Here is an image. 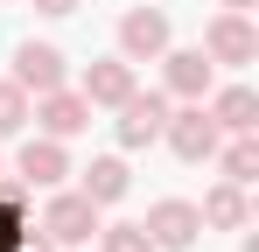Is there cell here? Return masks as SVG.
<instances>
[{
    "instance_id": "5b68a950",
    "label": "cell",
    "mask_w": 259,
    "mask_h": 252,
    "mask_svg": "<svg viewBox=\"0 0 259 252\" xmlns=\"http://www.w3.org/2000/svg\"><path fill=\"white\" fill-rule=\"evenodd\" d=\"M14 175L28 182V189H56V182H70V140H49V133H21V147H14Z\"/></svg>"
},
{
    "instance_id": "e0dca14e",
    "label": "cell",
    "mask_w": 259,
    "mask_h": 252,
    "mask_svg": "<svg viewBox=\"0 0 259 252\" xmlns=\"http://www.w3.org/2000/svg\"><path fill=\"white\" fill-rule=\"evenodd\" d=\"M98 252H154V238H147V224L140 217H126V224H98V238H91Z\"/></svg>"
},
{
    "instance_id": "5bb4252c",
    "label": "cell",
    "mask_w": 259,
    "mask_h": 252,
    "mask_svg": "<svg viewBox=\"0 0 259 252\" xmlns=\"http://www.w3.org/2000/svg\"><path fill=\"white\" fill-rule=\"evenodd\" d=\"M196 217H203V231H245L252 224V196L238 182H210L203 203H196Z\"/></svg>"
},
{
    "instance_id": "9c48e42d",
    "label": "cell",
    "mask_w": 259,
    "mask_h": 252,
    "mask_svg": "<svg viewBox=\"0 0 259 252\" xmlns=\"http://www.w3.org/2000/svg\"><path fill=\"white\" fill-rule=\"evenodd\" d=\"M7 77L21 84V91H28V98H42V91H56V84H70V56H63V49H56V42H21V49H14V63H7Z\"/></svg>"
},
{
    "instance_id": "6da1fadb",
    "label": "cell",
    "mask_w": 259,
    "mask_h": 252,
    "mask_svg": "<svg viewBox=\"0 0 259 252\" xmlns=\"http://www.w3.org/2000/svg\"><path fill=\"white\" fill-rule=\"evenodd\" d=\"M98 224H105V210L91 203L84 189H63V182L49 189V203H42V238H49L56 252H84L91 238H98Z\"/></svg>"
},
{
    "instance_id": "ffe728a7",
    "label": "cell",
    "mask_w": 259,
    "mask_h": 252,
    "mask_svg": "<svg viewBox=\"0 0 259 252\" xmlns=\"http://www.w3.org/2000/svg\"><path fill=\"white\" fill-rule=\"evenodd\" d=\"M217 7H231V14H252V7H259V0H217Z\"/></svg>"
},
{
    "instance_id": "9a60e30c",
    "label": "cell",
    "mask_w": 259,
    "mask_h": 252,
    "mask_svg": "<svg viewBox=\"0 0 259 252\" xmlns=\"http://www.w3.org/2000/svg\"><path fill=\"white\" fill-rule=\"evenodd\" d=\"M210 161H217V182H238V189H252V182H259V133H224Z\"/></svg>"
},
{
    "instance_id": "ba28073f",
    "label": "cell",
    "mask_w": 259,
    "mask_h": 252,
    "mask_svg": "<svg viewBox=\"0 0 259 252\" xmlns=\"http://www.w3.org/2000/svg\"><path fill=\"white\" fill-rule=\"evenodd\" d=\"M140 224H147V238H154V252H189L196 238H210L189 196H161V203H147V217H140Z\"/></svg>"
},
{
    "instance_id": "8fae6325",
    "label": "cell",
    "mask_w": 259,
    "mask_h": 252,
    "mask_svg": "<svg viewBox=\"0 0 259 252\" xmlns=\"http://www.w3.org/2000/svg\"><path fill=\"white\" fill-rule=\"evenodd\" d=\"M133 84H140V63H126V56L112 49V56H91V63H84L77 91H84V105H91V112H112V105L133 91Z\"/></svg>"
},
{
    "instance_id": "7a4b0ae2",
    "label": "cell",
    "mask_w": 259,
    "mask_h": 252,
    "mask_svg": "<svg viewBox=\"0 0 259 252\" xmlns=\"http://www.w3.org/2000/svg\"><path fill=\"white\" fill-rule=\"evenodd\" d=\"M168 91H140V84H133L126 98H119V105H112V112H119V119H112V133H119V154H140V147H154V140H161V119H168Z\"/></svg>"
},
{
    "instance_id": "3957f363",
    "label": "cell",
    "mask_w": 259,
    "mask_h": 252,
    "mask_svg": "<svg viewBox=\"0 0 259 252\" xmlns=\"http://www.w3.org/2000/svg\"><path fill=\"white\" fill-rule=\"evenodd\" d=\"M196 49L210 56L217 70H245V63H259V28H252V14H231V7H217Z\"/></svg>"
},
{
    "instance_id": "7c38bea8",
    "label": "cell",
    "mask_w": 259,
    "mask_h": 252,
    "mask_svg": "<svg viewBox=\"0 0 259 252\" xmlns=\"http://www.w3.org/2000/svg\"><path fill=\"white\" fill-rule=\"evenodd\" d=\"M203 112L217 119V133H259V91H252L245 77H231V84H210Z\"/></svg>"
},
{
    "instance_id": "44dd1931",
    "label": "cell",
    "mask_w": 259,
    "mask_h": 252,
    "mask_svg": "<svg viewBox=\"0 0 259 252\" xmlns=\"http://www.w3.org/2000/svg\"><path fill=\"white\" fill-rule=\"evenodd\" d=\"M238 252H259V238H252V224H245V231H238Z\"/></svg>"
},
{
    "instance_id": "277c9868",
    "label": "cell",
    "mask_w": 259,
    "mask_h": 252,
    "mask_svg": "<svg viewBox=\"0 0 259 252\" xmlns=\"http://www.w3.org/2000/svg\"><path fill=\"white\" fill-rule=\"evenodd\" d=\"M161 140H168V154H175V161L203 168V161L217 154V140H224V133H217V119L203 112V98H196V105H168V119H161Z\"/></svg>"
},
{
    "instance_id": "d6986e66",
    "label": "cell",
    "mask_w": 259,
    "mask_h": 252,
    "mask_svg": "<svg viewBox=\"0 0 259 252\" xmlns=\"http://www.w3.org/2000/svg\"><path fill=\"white\" fill-rule=\"evenodd\" d=\"M84 0H35V14H49V21H63V14H77Z\"/></svg>"
},
{
    "instance_id": "52a82bcc",
    "label": "cell",
    "mask_w": 259,
    "mask_h": 252,
    "mask_svg": "<svg viewBox=\"0 0 259 252\" xmlns=\"http://www.w3.org/2000/svg\"><path fill=\"white\" fill-rule=\"evenodd\" d=\"M154 63H161V91H168L175 105H196V98H210L217 63L203 56V49H175V42H168V49H161Z\"/></svg>"
},
{
    "instance_id": "8992f818",
    "label": "cell",
    "mask_w": 259,
    "mask_h": 252,
    "mask_svg": "<svg viewBox=\"0 0 259 252\" xmlns=\"http://www.w3.org/2000/svg\"><path fill=\"white\" fill-rule=\"evenodd\" d=\"M28 126L35 133H49V140H77L91 126V105L77 84H56V91H42V98H28Z\"/></svg>"
},
{
    "instance_id": "30bf717a",
    "label": "cell",
    "mask_w": 259,
    "mask_h": 252,
    "mask_svg": "<svg viewBox=\"0 0 259 252\" xmlns=\"http://www.w3.org/2000/svg\"><path fill=\"white\" fill-rule=\"evenodd\" d=\"M168 42H175L168 7H147V0H140V7H126V14H119V56H126V63H154Z\"/></svg>"
},
{
    "instance_id": "2e32d148",
    "label": "cell",
    "mask_w": 259,
    "mask_h": 252,
    "mask_svg": "<svg viewBox=\"0 0 259 252\" xmlns=\"http://www.w3.org/2000/svg\"><path fill=\"white\" fill-rule=\"evenodd\" d=\"M28 196H35V189H28L21 175H7V168H0V252H14L21 238H28V217H21Z\"/></svg>"
},
{
    "instance_id": "4fadbf2b",
    "label": "cell",
    "mask_w": 259,
    "mask_h": 252,
    "mask_svg": "<svg viewBox=\"0 0 259 252\" xmlns=\"http://www.w3.org/2000/svg\"><path fill=\"white\" fill-rule=\"evenodd\" d=\"M77 175V189H84L98 210H112V203H126V189H133V168H126V154H91L84 168H70Z\"/></svg>"
},
{
    "instance_id": "ac0fdd59",
    "label": "cell",
    "mask_w": 259,
    "mask_h": 252,
    "mask_svg": "<svg viewBox=\"0 0 259 252\" xmlns=\"http://www.w3.org/2000/svg\"><path fill=\"white\" fill-rule=\"evenodd\" d=\"M21 133H28V91L0 77V140H21Z\"/></svg>"
},
{
    "instance_id": "7402d4cb",
    "label": "cell",
    "mask_w": 259,
    "mask_h": 252,
    "mask_svg": "<svg viewBox=\"0 0 259 252\" xmlns=\"http://www.w3.org/2000/svg\"><path fill=\"white\" fill-rule=\"evenodd\" d=\"M0 168H7V154H0Z\"/></svg>"
}]
</instances>
